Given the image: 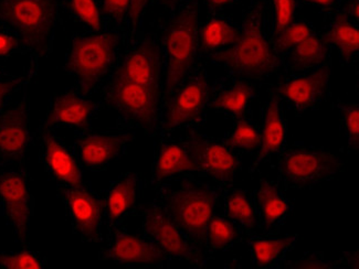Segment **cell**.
Returning <instances> with one entry per match:
<instances>
[{
    "label": "cell",
    "mask_w": 359,
    "mask_h": 269,
    "mask_svg": "<svg viewBox=\"0 0 359 269\" xmlns=\"http://www.w3.org/2000/svg\"><path fill=\"white\" fill-rule=\"evenodd\" d=\"M226 74L262 82L281 72L274 53L268 0H252L243 9L240 34L232 47L207 57Z\"/></svg>",
    "instance_id": "6da1fadb"
},
{
    "label": "cell",
    "mask_w": 359,
    "mask_h": 269,
    "mask_svg": "<svg viewBox=\"0 0 359 269\" xmlns=\"http://www.w3.org/2000/svg\"><path fill=\"white\" fill-rule=\"evenodd\" d=\"M155 191L156 201L188 240L209 256L207 228L212 215L222 209L224 190L187 174L165 182Z\"/></svg>",
    "instance_id": "7a4b0ae2"
},
{
    "label": "cell",
    "mask_w": 359,
    "mask_h": 269,
    "mask_svg": "<svg viewBox=\"0 0 359 269\" xmlns=\"http://www.w3.org/2000/svg\"><path fill=\"white\" fill-rule=\"evenodd\" d=\"M63 0H0V26L16 34L28 55L27 76L34 80L40 62L53 52Z\"/></svg>",
    "instance_id": "3957f363"
},
{
    "label": "cell",
    "mask_w": 359,
    "mask_h": 269,
    "mask_svg": "<svg viewBox=\"0 0 359 269\" xmlns=\"http://www.w3.org/2000/svg\"><path fill=\"white\" fill-rule=\"evenodd\" d=\"M199 1L190 0L172 11L170 18L165 22L159 40L164 101L203 59L199 42Z\"/></svg>",
    "instance_id": "277c9868"
},
{
    "label": "cell",
    "mask_w": 359,
    "mask_h": 269,
    "mask_svg": "<svg viewBox=\"0 0 359 269\" xmlns=\"http://www.w3.org/2000/svg\"><path fill=\"white\" fill-rule=\"evenodd\" d=\"M128 34L113 29L76 34L71 40L65 69L86 95L101 88L120 57Z\"/></svg>",
    "instance_id": "5b68a950"
},
{
    "label": "cell",
    "mask_w": 359,
    "mask_h": 269,
    "mask_svg": "<svg viewBox=\"0 0 359 269\" xmlns=\"http://www.w3.org/2000/svg\"><path fill=\"white\" fill-rule=\"evenodd\" d=\"M100 90L102 106L116 113L117 128L158 136L163 91L113 76H109Z\"/></svg>",
    "instance_id": "8992f818"
},
{
    "label": "cell",
    "mask_w": 359,
    "mask_h": 269,
    "mask_svg": "<svg viewBox=\"0 0 359 269\" xmlns=\"http://www.w3.org/2000/svg\"><path fill=\"white\" fill-rule=\"evenodd\" d=\"M345 166L346 161L330 149L294 143L276 155V182L285 191L312 189L334 180Z\"/></svg>",
    "instance_id": "52a82bcc"
},
{
    "label": "cell",
    "mask_w": 359,
    "mask_h": 269,
    "mask_svg": "<svg viewBox=\"0 0 359 269\" xmlns=\"http://www.w3.org/2000/svg\"><path fill=\"white\" fill-rule=\"evenodd\" d=\"M209 99L208 73L201 59L163 103L158 136H168L177 130H199L206 122Z\"/></svg>",
    "instance_id": "ba28073f"
},
{
    "label": "cell",
    "mask_w": 359,
    "mask_h": 269,
    "mask_svg": "<svg viewBox=\"0 0 359 269\" xmlns=\"http://www.w3.org/2000/svg\"><path fill=\"white\" fill-rule=\"evenodd\" d=\"M142 232L170 261H186L193 268H205L210 257L188 240L158 202H149L138 209Z\"/></svg>",
    "instance_id": "9c48e42d"
},
{
    "label": "cell",
    "mask_w": 359,
    "mask_h": 269,
    "mask_svg": "<svg viewBox=\"0 0 359 269\" xmlns=\"http://www.w3.org/2000/svg\"><path fill=\"white\" fill-rule=\"evenodd\" d=\"M332 59L307 72L280 74L268 92L276 94L297 116L320 109L331 95Z\"/></svg>",
    "instance_id": "30bf717a"
},
{
    "label": "cell",
    "mask_w": 359,
    "mask_h": 269,
    "mask_svg": "<svg viewBox=\"0 0 359 269\" xmlns=\"http://www.w3.org/2000/svg\"><path fill=\"white\" fill-rule=\"evenodd\" d=\"M36 209L32 178L26 166L0 170V215L16 241L28 247L30 226Z\"/></svg>",
    "instance_id": "8fae6325"
},
{
    "label": "cell",
    "mask_w": 359,
    "mask_h": 269,
    "mask_svg": "<svg viewBox=\"0 0 359 269\" xmlns=\"http://www.w3.org/2000/svg\"><path fill=\"white\" fill-rule=\"evenodd\" d=\"M57 195L65 205L72 233L83 243L103 241L104 209L102 194L90 184L57 186Z\"/></svg>",
    "instance_id": "7c38bea8"
},
{
    "label": "cell",
    "mask_w": 359,
    "mask_h": 269,
    "mask_svg": "<svg viewBox=\"0 0 359 269\" xmlns=\"http://www.w3.org/2000/svg\"><path fill=\"white\" fill-rule=\"evenodd\" d=\"M198 166V174L210 179L222 190L233 186L234 179L243 169V156L234 151L224 140L209 137L190 130L185 137Z\"/></svg>",
    "instance_id": "4fadbf2b"
},
{
    "label": "cell",
    "mask_w": 359,
    "mask_h": 269,
    "mask_svg": "<svg viewBox=\"0 0 359 269\" xmlns=\"http://www.w3.org/2000/svg\"><path fill=\"white\" fill-rule=\"evenodd\" d=\"M99 259L130 268H168V257L143 233L132 234L120 226L107 233Z\"/></svg>",
    "instance_id": "5bb4252c"
},
{
    "label": "cell",
    "mask_w": 359,
    "mask_h": 269,
    "mask_svg": "<svg viewBox=\"0 0 359 269\" xmlns=\"http://www.w3.org/2000/svg\"><path fill=\"white\" fill-rule=\"evenodd\" d=\"M133 130H120L112 132H79L72 149L83 170L103 171L113 161L126 155L130 144L135 140Z\"/></svg>",
    "instance_id": "9a60e30c"
},
{
    "label": "cell",
    "mask_w": 359,
    "mask_h": 269,
    "mask_svg": "<svg viewBox=\"0 0 359 269\" xmlns=\"http://www.w3.org/2000/svg\"><path fill=\"white\" fill-rule=\"evenodd\" d=\"M32 144L28 96L0 111V167L26 166Z\"/></svg>",
    "instance_id": "2e32d148"
},
{
    "label": "cell",
    "mask_w": 359,
    "mask_h": 269,
    "mask_svg": "<svg viewBox=\"0 0 359 269\" xmlns=\"http://www.w3.org/2000/svg\"><path fill=\"white\" fill-rule=\"evenodd\" d=\"M36 139L39 145L40 165L55 186H79L86 182L83 169L74 151L55 134V130L39 126Z\"/></svg>",
    "instance_id": "e0dca14e"
},
{
    "label": "cell",
    "mask_w": 359,
    "mask_h": 269,
    "mask_svg": "<svg viewBox=\"0 0 359 269\" xmlns=\"http://www.w3.org/2000/svg\"><path fill=\"white\" fill-rule=\"evenodd\" d=\"M144 179L138 172H126L109 184L102 194L107 233L120 228L142 205Z\"/></svg>",
    "instance_id": "ac0fdd59"
},
{
    "label": "cell",
    "mask_w": 359,
    "mask_h": 269,
    "mask_svg": "<svg viewBox=\"0 0 359 269\" xmlns=\"http://www.w3.org/2000/svg\"><path fill=\"white\" fill-rule=\"evenodd\" d=\"M198 174V166L185 138L172 134L159 136L154 147L151 184L158 189L165 182L187 174Z\"/></svg>",
    "instance_id": "d6986e66"
},
{
    "label": "cell",
    "mask_w": 359,
    "mask_h": 269,
    "mask_svg": "<svg viewBox=\"0 0 359 269\" xmlns=\"http://www.w3.org/2000/svg\"><path fill=\"white\" fill-rule=\"evenodd\" d=\"M268 99L261 107V145L258 153L253 156L249 174L251 176L260 170L264 163H270L287 145L289 120L285 115V106L276 94L268 92Z\"/></svg>",
    "instance_id": "ffe728a7"
},
{
    "label": "cell",
    "mask_w": 359,
    "mask_h": 269,
    "mask_svg": "<svg viewBox=\"0 0 359 269\" xmlns=\"http://www.w3.org/2000/svg\"><path fill=\"white\" fill-rule=\"evenodd\" d=\"M259 96V83L243 76L226 74L210 85L209 111L236 119L252 113L251 105Z\"/></svg>",
    "instance_id": "44dd1931"
},
{
    "label": "cell",
    "mask_w": 359,
    "mask_h": 269,
    "mask_svg": "<svg viewBox=\"0 0 359 269\" xmlns=\"http://www.w3.org/2000/svg\"><path fill=\"white\" fill-rule=\"evenodd\" d=\"M100 106L102 104L92 101L89 95L81 93L76 88H70L53 97L40 126L53 130L57 127H69L79 132L89 130Z\"/></svg>",
    "instance_id": "7402d4cb"
},
{
    "label": "cell",
    "mask_w": 359,
    "mask_h": 269,
    "mask_svg": "<svg viewBox=\"0 0 359 269\" xmlns=\"http://www.w3.org/2000/svg\"><path fill=\"white\" fill-rule=\"evenodd\" d=\"M253 200L258 234L280 233L294 210V203L287 197L285 190L278 182L260 178L258 189L253 191Z\"/></svg>",
    "instance_id": "603a6c76"
},
{
    "label": "cell",
    "mask_w": 359,
    "mask_h": 269,
    "mask_svg": "<svg viewBox=\"0 0 359 269\" xmlns=\"http://www.w3.org/2000/svg\"><path fill=\"white\" fill-rule=\"evenodd\" d=\"M324 20L325 28L320 34L328 46L339 53L344 64L356 65L359 57V21L351 18L343 6L324 17Z\"/></svg>",
    "instance_id": "cb8c5ba5"
},
{
    "label": "cell",
    "mask_w": 359,
    "mask_h": 269,
    "mask_svg": "<svg viewBox=\"0 0 359 269\" xmlns=\"http://www.w3.org/2000/svg\"><path fill=\"white\" fill-rule=\"evenodd\" d=\"M299 240V234H255L248 238L245 243L250 249L253 266L260 269H276L282 268L287 254L294 251Z\"/></svg>",
    "instance_id": "d4e9b609"
},
{
    "label": "cell",
    "mask_w": 359,
    "mask_h": 269,
    "mask_svg": "<svg viewBox=\"0 0 359 269\" xmlns=\"http://www.w3.org/2000/svg\"><path fill=\"white\" fill-rule=\"evenodd\" d=\"M332 48L320 32L306 36L295 46L282 61L280 74L312 71L332 59Z\"/></svg>",
    "instance_id": "484cf974"
},
{
    "label": "cell",
    "mask_w": 359,
    "mask_h": 269,
    "mask_svg": "<svg viewBox=\"0 0 359 269\" xmlns=\"http://www.w3.org/2000/svg\"><path fill=\"white\" fill-rule=\"evenodd\" d=\"M240 34V26L224 13H208L199 29L201 55L203 60L232 47Z\"/></svg>",
    "instance_id": "4316f807"
},
{
    "label": "cell",
    "mask_w": 359,
    "mask_h": 269,
    "mask_svg": "<svg viewBox=\"0 0 359 269\" xmlns=\"http://www.w3.org/2000/svg\"><path fill=\"white\" fill-rule=\"evenodd\" d=\"M222 210V215L236 223L249 237L258 234L253 191L233 186L224 190Z\"/></svg>",
    "instance_id": "83f0119b"
},
{
    "label": "cell",
    "mask_w": 359,
    "mask_h": 269,
    "mask_svg": "<svg viewBox=\"0 0 359 269\" xmlns=\"http://www.w3.org/2000/svg\"><path fill=\"white\" fill-rule=\"evenodd\" d=\"M249 236L236 223L224 215H212L207 228V251L212 256L216 251H226L234 245L247 241Z\"/></svg>",
    "instance_id": "f1b7e54d"
},
{
    "label": "cell",
    "mask_w": 359,
    "mask_h": 269,
    "mask_svg": "<svg viewBox=\"0 0 359 269\" xmlns=\"http://www.w3.org/2000/svg\"><path fill=\"white\" fill-rule=\"evenodd\" d=\"M222 140L241 156H255L261 145L260 124L255 123L252 113L233 119V125Z\"/></svg>",
    "instance_id": "f546056e"
},
{
    "label": "cell",
    "mask_w": 359,
    "mask_h": 269,
    "mask_svg": "<svg viewBox=\"0 0 359 269\" xmlns=\"http://www.w3.org/2000/svg\"><path fill=\"white\" fill-rule=\"evenodd\" d=\"M315 32H318V30L312 22L305 18H295L287 28H284L281 32L272 36L274 53L280 60L281 65L284 57H287V53L299 42Z\"/></svg>",
    "instance_id": "4dcf8cb0"
},
{
    "label": "cell",
    "mask_w": 359,
    "mask_h": 269,
    "mask_svg": "<svg viewBox=\"0 0 359 269\" xmlns=\"http://www.w3.org/2000/svg\"><path fill=\"white\" fill-rule=\"evenodd\" d=\"M336 107L341 118V132L346 140V153H357L359 151V106L354 102L339 99Z\"/></svg>",
    "instance_id": "1f68e13d"
},
{
    "label": "cell",
    "mask_w": 359,
    "mask_h": 269,
    "mask_svg": "<svg viewBox=\"0 0 359 269\" xmlns=\"http://www.w3.org/2000/svg\"><path fill=\"white\" fill-rule=\"evenodd\" d=\"M69 7L73 16L88 27L90 32L104 30V17L97 0H69Z\"/></svg>",
    "instance_id": "d6a6232c"
},
{
    "label": "cell",
    "mask_w": 359,
    "mask_h": 269,
    "mask_svg": "<svg viewBox=\"0 0 359 269\" xmlns=\"http://www.w3.org/2000/svg\"><path fill=\"white\" fill-rule=\"evenodd\" d=\"M47 266V261L38 251H0V269H42Z\"/></svg>",
    "instance_id": "836d02e7"
},
{
    "label": "cell",
    "mask_w": 359,
    "mask_h": 269,
    "mask_svg": "<svg viewBox=\"0 0 359 269\" xmlns=\"http://www.w3.org/2000/svg\"><path fill=\"white\" fill-rule=\"evenodd\" d=\"M270 7L271 34L272 36L287 28L297 18L301 0H268Z\"/></svg>",
    "instance_id": "e575fe53"
},
{
    "label": "cell",
    "mask_w": 359,
    "mask_h": 269,
    "mask_svg": "<svg viewBox=\"0 0 359 269\" xmlns=\"http://www.w3.org/2000/svg\"><path fill=\"white\" fill-rule=\"evenodd\" d=\"M101 11L103 17L112 24L113 30L128 34L130 0H102Z\"/></svg>",
    "instance_id": "d590c367"
},
{
    "label": "cell",
    "mask_w": 359,
    "mask_h": 269,
    "mask_svg": "<svg viewBox=\"0 0 359 269\" xmlns=\"http://www.w3.org/2000/svg\"><path fill=\"white\" fill-rule=\"evenodd\" d=\"M32 80L25 73L24 76H15L7 72L0 76V111L6 106H8L11 96L16 92L20 91L27 84L30 83Z\"/></svg>",
    "instance_id": "8d00e7d4"
},
{
    "label": "cell",
    "mask_w": 359,
    "mask_h": 269,
    "mask_svg": "<svg viewBox=\"0 0 359 269\" xmlns=\"http://www.w3.org/2000/svg\"><path fill=\"white\" fill-rule=\"evenodd\" d=\"M283 268H316V269H325V268H335L333 263L326 261L325 256L323 253L320 251H311V253H305L301 258L297 261H285L282 265Z\"/></svg>",
    "instance_id": "74e56055"
},
{
    "label": "cell",
    "mask_w": 359,
    "mask_h": 269,
    "mask_svg": "<svg viewBox=\"0 0 359 269\" xmlns=\"http://www.w3.org/2000/svg\"><path fill=\"white\" fill-rule=\"evenodd\" d=\"M149 0H130L128 11V32L126 39H133L141 32V22Z\"/></svg>",
    "instance_id": "f35d334b"
},
{
    "label": "cell",
    "mask_w": 359,
    "mask_h": 269,
    "mask_svg": "<svg viewBox=\"0 0 359 269\" xmlns=\"http://www.w3.org/2000/svg\"><path fill=\"white\" fill-rule=\"evenodd\" d=\"M17 53H22L18 36L9 29L0 26V61L8 60Z\"/></svg>",
    "instance_id": "ab89813d"
},
{
    "label": "cell",
    "mask_w": 359,
    "mask_h": 269,
    "mask_svg": "<svg viewBox=\"0 0 359 269\" xmlns=\"http://www.w3.org/2000/svg\"><path fill=\"white\" fill-rule=\"evenodd\" d=\"M303 4L312 6L318 8L323 16H327L334 11H339L343 4V0H302Z\"/></svg>",
    "instance_id": "60d3db41"
},
{
    "label": "cell",
    "mask_w": 359,
    "mask_h": 269,
    "mask_svg": "<svg viewBox=\"0 0 359 269\" xmlns=\"http://www.w3.org/2000/svg\"><path fill=\"white\" fill-rule=\"evenodd\" d=\"M333 264L335 268H358L359 249L351 253H344Z\"/></svg>",
    "instance_id": "b9f144b4"
},
{
    "label": "cell",
    "mask_w": 359,
    "mask_h": 269,
    "mask_svg": "<svg viewBox=\"0 0 359 269\" xmlns=\"http://www.w3.org/2000/svg\"><path fill=\"white\" fill-rule=\"evenodd\" d=\"M239 1L240 0H203L208 13H224L226 8L232 7Z\"/></svg>",
    "instance_id": "7bdbcfd3"
},
{
    "label": "cell",
    "mask_w": 359,
    "mask_h": 269,
    "mask_svg": "<svg viewBox=\"0 0 359 269\" xmlns=\"http://www.w3.org/2000/svg\"><path fill=\"white\" fill-rule=\"evenodd\" d=\"M341 6L351 18L359 21V0H343Z\"/></svg>",
    "instance_id": "ee69618b"
},
{
    "label": "cell",
    "mask_w": 359,
    "mask_h": 269,
    "mask_svg": "<svg viewBox=\"0 0 359 269\" xmlns=\"http://www.w3.org/2000/svg\"><path fill=\"white\" fill-rule=\"evenodd\" d=\"M188 1H190V0H161V4H162L165 11L172 13V11H176L178 7L188 3Z\"/></svg>",
    "instance_id": "f6af8a7d"
},
{
    "label": "cell",
    "mask_w": 359,
    "mask_h": 269,
    "mask_svg": "<svg viewBox=\"0 0 359 269\" xmlns=\"http://www.w3.org/2000/svg\"><path fill=\"white\" fill-rule=\"evenodd\" d=\"M5 73H7V71H6L3 67H0V76H1V74H5Z\"/></svg>",
    "instance_id": "bcb514c9"
}]
</instances>
